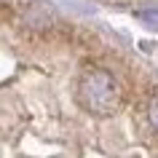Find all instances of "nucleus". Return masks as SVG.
Listing matches in <instances>:
<instances>
[{
  "label": "nucleus",
  "instance_id": "2",
  "mask_svg": "<svg viewBox=\"0 0 158 158\" xmlns=\"http://www.w3.org/2000/svg\"><path fill=\"white\" fill-rule=\"evenodd\" d=\"M19 24L30 30V32H38V35H46L51 30H56L62 27L64 22L59 19V14L51 8L48 3H43V0H32V3H27L24 8L19 11Z\"/></svg>",
  "mask_w": 158,
  "mask_h": 158
},
{
  "label": "nucleus",
  "instance_id": "4",
  "mask_svg": "<svg viewBox=\"0 0 158 158\" xmlns=\"http://www.w3.org/2000/svg\"><path fill=\"white\" fill-rule=\"evenodd\" d=\"M142 19H145V22H153V27H158V11H145Z\"/></svg>",
  "mask_w": 158,
  "mask_h": 158
},
{
  "label": "nucleus",
  "instance_id": "1",
  "mask_svg": "<svg viewBox=\"0 0 158 158\" xmlns=\"http://www.w3.org/2000/svg\"><path fill=\"white\" fill-rule=\"evenodd\" d=\"M123 102L118 78L105 67H94L78 81V105L91 115H113Z\"/></svg>",
  "mask_w": 158,
  "mask_h": 158
},
{
  "label": "nucleus",
  "instance_id": "3",
  "mask_svg": "<svg viewBox=\"0 0 158 158\" xmlns=\"http://www.w3.org/2000/svg\"><path fill=\"white\" fill-rule=\"evenodd\" d=\"M148 121H150V126L158 131V91L148 99Z\"/></svg>",
  "mask_w": 158,
  "mask_h": 158
}]
</instances>
